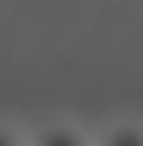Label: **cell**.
<instances>
[{"label":"cell","instance_id":"6da1fadb","mask_svg":"<svg viewBox=\"0 0 143 146\" xmlns=\"http://www.w3.org/2000/svg\"><path fill=\"white\" fill-rule=\"evenodd\" d=\"M26 146H94V131L79 127L75 120H45L26 131Z\"/></svg>","mask_w":143,"mask_h":146},{"label":"cell","instance_id":"7a4b0ae2","mask_svg":"<svg viewBox=\"0 0 143 146\" xmlns=\"http://www.w3.org/2000/svg\"><path fill=\"white\" fill-rule=\"evenodd\" d=\"M94 146H143V120H109L94 131Z\"/></svg>","mask_w":143,"mask_h":146},{"label":"cell","instance_id":"3957f363","mask_svg":"<svg viewBox=\"0 0 143 146\" xmlns=\"http://www.w3.org/2000/svg\"><path fill=\"white\" fill-rule=\"evenodd\" d=\"M0 146H26V135L15 131L11 124H0Z\"/></svg>","mask_w":143,"mask_h":146}]
</instances>
